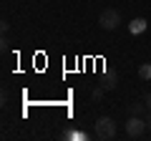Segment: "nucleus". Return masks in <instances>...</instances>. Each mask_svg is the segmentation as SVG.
I'll use <instances>...</instances> for the list:
<instances>
[{"instance_id": "obj_5", "label": "nucleus", "mask_w": 151, "mask_h": 141, "mask_svg": "<svg viewBox=\"0 0 151 141\" xmlns=\"http://www.w3.org/2000/svg\"><path fill=\"white\" fill-rule=\"evenodd\" d=\"M139 78L141 81H151V63H144L139 68Z\"/></svg>"}, {"instance_id": "obj_9", "label": "nucleus", "mask_w": 151, "mask_h": 141, "mask_svg": "<svg viewBox=\"0 0 151 141\" xmlns=\"http://www.w3.org/2000/svg\"><path fill=\"white\" fill-rule=\"evenodd\" d=\"M146 126H149V129H151V114H149V119H146Z\"/></svg>"}, {"instance_id": "obj_7", "label": "nucleus", "mask_w": 151, "mask_h": 141, "mask_svg": "<svg viewBox=\"0 0 151 141\" xmlns=\"http://www.w3.org/2000/svg\"><path fill=\"white\" fill-rule=\"evenodd\" d=\"M103 88H106V91H111V88H116V81H108V83H103Z\"/></svg>"}, {"instance_id": "obj_3", "label": "nucleus", "mask_w": 151, "mask_h": 141, "mask_svg": "<svg viewBox=\"0 0 151 141\" xmlns=\"http://www.w3.org/2000/svg\"><path fill=\"white\" fill-rule=\"evenodd\" d=\"M144 129H146V121L141 119V116H131V119L126 121V134H129L131 139H141V136H144Z\"/></svg>"}, {"instance_id": "obj_6", "label": "nucleus", "mask_w": 151, "mask_h": 141, "mask_svg": "<svg viewBox=\"0 0 151 141\" xmlns=\"http://www.w3.org/2000/svg\"><path fill=\"white\" fill-rule=\"evenodd\" d=\"M144 109H146V103H131V106H129V114L131 116H141V114H144Z\"/></svg>"}, {"instance_id": "obj_2", "label": "nucleus", "mask_w": 151, "mask_h": 141, "mask_svg": "<svg viewBox=\"0 0 151 141\" xmlns=\"http://www.w3.org/2000/svg\"><path fill=\"white\" fill-rule=\"evenodd\" d=\"M121 23V13L116 10V8H106V10L98 15V25L103 28V30H116Z\"/></svg>"}, {"instance_id": "obj_1", "label": "nucleus", "mask_w": 151, "mask_h": 141, "mask_svg": "<svg viewBox=\"0 0 151 141\" xmlns=\"http://www.w3.org/2000/svg\"><path fill=\"white\" fill-rule=\"evenodd\" d=\"M113 136H116V124H113V119L101 116V119L96 121V139H101V141H111Z\"/></svg>"}, {"instance_id": "obj_4", "label": "nucleus", "mask_w": 151, "mask_h": 141, "mask_svg": "<svg viewBox=\"0 0 151 141\" xmlns=\"http://www.w3.org/2000/svg\"><path fill=\"white\" fill-rule=\"evenodd\" d=\"M129 30L134 33V35L144 33V30H146V18H134V20H131V25H129Z\"/></svg>"}, {"instance_id": "obj_8", "label": "nucleus", "mask_w": 151, "mask_h": 141, "mask_svg": "<svg viewBox=\"0 0 151 141\" xmlns=\"http://www.w3.org/2000/svg\"><path fill=\"white\" fill-rule=\"evenodd\" d=\"M146 109L151 111V93H146Z\"/></svg>"}]
</instances>
